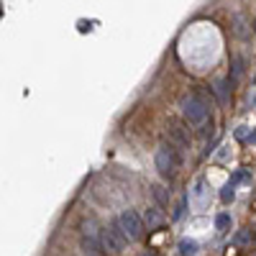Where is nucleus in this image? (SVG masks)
I'll return each mask as SVG.
<instances>
[{"label": "nucleus", "instance_id": "obj_14", "mask_svg": "<svg viewBox=\"0 0 256 256\" xmlns=\"http://www.w3.org/2000/svg\"><path fill=\"white\" fill-rule=\"evenodd\" d=\"M90 256H98V254H90Z\"/></svg>", "mask_w": 256, "mask_h": 256}, {"label": "nucleus", "instance_id": "obj_2", "mask_svg": "<svg viewBox=\"0 0 256 256\" xmlns=\"http://www.w3.org/2000/svg\"><path fill=\"white\" fill-rule=\"evenodd\" d=\"M180 113L190 126H202L208 120V105L198 95H184L180 100Z\"/></svg>", "mask_w": 256, "mask_h": 256}, {"label": "nucleus", "instance_id": "obj_15", "mask_svg": "<svg viewBox=\"0 0 256 256\" xmlns=\"http://www.w3.org/2000/svg\"><path fill=\"white\" fill-rule=\"evenodd\" d=\"M254 228H256V223H254Z\"/></svg>", "mask_w": 256, "mask_h": 256}, {"label": "nucleus", "instance_id": "obj_7", "mask_svg": "<svg viewBox=\"0 0 256 256\" xmlns=\"http://www.w3.org/2000/svg\"><path fill=\"white\" fill-rule=\"evenodd\" d=\"M180 251H182L184 256H195V254H198V244H195V241L182 238V241H180Z\"/></svg>", "mask_w": 256, "mask_h": 256}, {"label": "nucleus", "instance_id": "obj_5", "mask_svg": "<svg viewBox=\"0 0 256 256\" xmlns=\"http://www.w3.org/2000/svg\"><path fill=\"white\" fill-rule=\"evenodd\" d=\"M82 246L88 248V251H102V246H100V230H98V226H95V220H84L82 223Z\"/></svg>", "mask_w": 256, "mask_h": 256}, {"label": "nucleus", "instance_id": "obj_10", "mask_svg": "<svg viewBox=\"0 0 256 256\" xmlns=\"http://www.w3.org/2000/svg\"><path fill=\"white\" fill-rule=\"evenodd\" d=\"M216 92H218V100L226 102L228 100V88H226V80H218L216 82Z\"/></svg>", "mask_w": 256, "mask_h": 256}, {"label": "nucleus", "instance_id": "obj_12", "mask_svg": "<svg viewBox=\"0 0 256 256\" xmlns=\"http://www.w3.org/2000/svg\"><path fill=\"white\" fill-rule=\"evenodd\" d=\"M141 256H156V254H152V251H146V254H141Z\"/></svg>", "mask_w": 256, "mask_h": 256}, {"label": "nucleus", "instance_id": "obj_3", "mask_svg": "<svg viewBox=\"0 0 256 256\" xmlns=\"http://www.w3.org/2000/svg\"><path fill=\"white\" fill-rule=\"evenodd\" d=\"M100 246H102V251H108V254H113V256H118V254L126 251L128 238L123 236V230L118 228V223L100 228Z\"/></svg>", "mask_w": 256, "mask_h": 256}, {"label": "nucleus", "instance_id": "obj_4", "mask_svg": "<svg viewBox=\"0 0 256 256\" xmlns=\"http://www.w3.org/2000/svg\"><path fill=\"white\" fill-rule=\"evenodd\" d=\"M116 223H118V228L123 230V236L128 241H141V236H144V220H141V216L136 210H123Z\"/></svg>", "mask_w": 256, "mask_h": 256}, {"label": "nucleus", "instance_id": "obj_13", "mask_svg": "<svg viewBox=\"0 0 256 256\" xmlns=\"http://www.w3.org/2000/svg\"><path fill=\"white\" fill-rule=\"evenodd\" d=\"M254 31H256V20H254Z\"/></svg>", "mask_w": 256, "mask_h": 256}, {"label": "nucleus", "instance_id": "obj_9", "mask_svg": "<svg viewBox=\"0 0 256 256\" xmlns=\"http://www.w3.org/2000/svg\"><path fill=\"white\" fill-rule=\"evenodd\" d=\"M220 198H223V202H233V198H236V187H233V182H228V184L223 187Z\"/></svg>", "mask_w": 256, "mask_h": 256}, {"label": "nucleus", "instance_id": "obj_8", "mask_svg": "<svg viewBox=\"0 0 256 256\" xmlns=\"http://www.w3.org/2000/svg\"><path fill=\"white\" fill-rule=\"evenodd\" d=\"M159 223H162V216H159L156 210H148V212H146V226H148V230L156 228Z\"/></svg>", "mask_w": 256, "mask_h": 256}, {"label": "nucleus", "instance_id": "obj_6", "mask_svg": "<svg viewBox=\"0 0 256 256\" xmlns=\"http://www.w3.org/2000/svg\"><path fill=\"white\" fill-rule=\"evenodd\" d=\"M169 144L177 146V148H187L190 146V134L187 128L180 123H169Z\"/></svg>", "mask_w": 256, "mask_h": 256}, {"label": "nucleus", "instance_id": "obj_1", "mask_svg": "<svg viewBox=\"0 0 256 256\" xmlns=\"http://www.w3.org/2000/svg\"><path fill=\"white\" fill-rule=\"evenodd\" d=\"M154 164H156L159 174H162L164 180H174L177 169H180V164H182V162H180V154H177V146H172V144H162V146L156 148Z\"/></svg>", "mask_w": 256, "mask_h": 256}, {"label": "nucleus", "instance_id": "obj_11", "mask_svg": "<svg viewBox=\"0 0 256 256\" xmlns=\"http://www.w3.org/2000/svg\"><path fill=\"white\" fill-rule=\"evenodd\" d=\"M216 223H218V228H228V226H230V218L223 212V216H218V220H216Z\"/></svg>", "mask_w": 256, "mask_h": 256}]
</instances>
